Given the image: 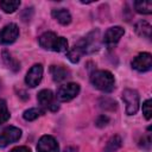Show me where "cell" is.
I'll return each instance as SVG.
<instances>
[{"mask_svg":"<svg viewBox=\"0 0 152 152\" xmlns=\"http://www.w3.org/2000/svg\"><path fill=\"white\" fill-rule=\"evenodd\" d=\"M151 66H152V56L148 52L139 53L132 61V68L139 72L148 71Z\"/></svg>","mask_w":152,"mask_h":152,"instance_id":"obj_7","label":"cell"},{"mask_svg":"<svg viewBox=\"0 0 152 152\" xmlns=\"http://www.w3.org/2000/svg\"><path fill=\"white\" fill-rule=\"evenodd\" d=\"M43 113H44V109H42V108H30L24 112L23 116L25 120L32 121V120H36L38 116H40Z\"/></svg>","mask_w":152,"mask_h":152,"instance_id":"obj_21","label":"cell"},{"mask_svg":"<svg viewBox=\"0 0 152 152\" xmlns=\"http://www.w3.org/2000/svg\"><path fill=\"white\" fill-rule=\"evenodd\" d=\"M20 137H21V131L18 127H14V126L6 127L0 133V147H6L12 142L18 141Z\"/></svg>","mask_w":152,"mask_h":152,"instance_id":"obj_6","label":"cell"},{"mask_svg":"<svg viewBox=\"0 0 152 152\" xmlns=\"http://www.w3.org/2000/svg\"><path fill=\"white\" fill-rule=\"evenodd\" d=\"M82 55H83V51L81 50V48H80L77 44H75L74 48H71V49L68 51L66 57H68V59H69L71 63H77V62L81 59V56H82Z\"/></svg>","mask_w":152,"mask_h":152,"instance_id":"obj_20","label":"cell"},{"mask_svg":"<svg viewBox=\"0 0 152 152\" xmlns=\"http://www.w3.org/2000/svg\"><path fill=\"white\" fill-rule=\"evenodd\" d=\"M152 101L151 100H146L144 103H142V114H144V116L147 119V120H150L151 119V116H152Z\"/></svg>","mask_w":152,"mask_h":152,"instance_id":"obj_23","label":"cell"},{"mask_svg":"<svg viewBox=\"0 0 152 152\" xmlns=\"http://www.w3.org/2000/svg\"><path fill=\"white\" fill-rule=\"evenodd\" d=\"M38 152H59V146L56 139L51 135H43L37 144Z\"/></svg>","mask_w":152,"mask_h":152,"instance_id":"obj_12","label":"cell"},{"mask_svg":"<svg viewBox=\"0 0 152 152\" xmlns=\"http://www.w3.org/2000/svg\"><path fill=\"white\" fill-rule=\"evenodd\" d=\"M20 6V1L18 0H2L0 1V7L5 13H13Z\"/></svg>","mask_w":152,"mask_h":152,"instance_id":"obj_18","label":"cell"},{"mask_svg":"<svg viewBox=\"0 0 152 152\" xmlns=\"http://www.w3.org/2000/svg\"><path fill=\"white\" fill-rule=\"evenodd\" d=\"M90 82L91 84L104 93H110L114 89L115 80L112 72L107 70H96L90 75Z\"/></svg>","mask_w":152,"mask_h":152,"instance_id":"obj_2","label":"cell"},{"mask_svg":"<svg viewBox=\"0 0 152 152\" xmlns=\"http://www.w3.org/2000/svg\"><path fill=\"white\" fill-rule=\"evenodd\" d=\"M39 45L45 50H52L55 52H63L68 50V40L64 37H57L53 32L43 33L39 39Z\"/></svg>","mask_w":152,"mask_h":152,"instance_id":"obj_1","label":"cell"},{"mask_svg":"<svg viewBox=\"0 0 152 152\" xmlns=\"http://www.w3.org/2000/svg\"><path fill=\"white\" fill-rule=\"evenodd\" d=\"M77 45L81 48L83 53H90L99 49V31H93L81 40H78Z\"/></svg>","mask_w":152,"mask_h":152,"instance_id":"obj_4","label":"cell"},{"mask_svg":"<svg viewBox=\"0 0 152 152\" xmlns=\"http://www.w3.org/2000/svg\"><path fill=\"white\" fill-rule=\"evenodd\" d=\"M122 101L126 106V113L133 115L139 109V94L134 89H125L122 91Z\"/></svg>","mask_w":152,"mask_h":152,"instance_id":"obj_3","label":"cell"},{"mask_svg":"<svg viewBox=\"0 0 152 152\" xmlns=\"http://www.w3.org/2000/svg\"><path fill=\"white\" fill-rule=\"evenodd\" d=\"M42 77H43V65L42 64H34L27 71L26 77H25V82L28 87L34 88L42 81Z\"/></svg>","mask_w":152,"mask_h":152,"instance_id":"obj_11","label":"cell"},{"mask_svg":"<svg viewBox=\"0 0 152 152\" xmlns=\"http://www.w3.org/2000/svg\"><path fill=\"white\" fill-rule=\"evenodd\" d=\"M80 93V86L77 83H66L58 88L57 90V99L61 102H68L76 97Z\"/></svg>","mask_w":152,"mask_h":152,"instance_id":"obj_5","label":"cell"},{"mask_svg":"<svg viewBox=\"0 0 152 152\" xmlns=\"http://www.w3.org/2000/svg\"><path fill=\"white\" fill-rule=\"evenodd\" d=\"M37 100L40 104V107L45 108V109H50L52 112L57 110L58 109V104L56 103L55 101V95L51 90L49 89H43L38 93V96H37Z\"/></svg>","mask_w":152,"mask_h":152,"instance_id":"obj_8","label":"cell"},{"mask_svg":"<svg viewBox=\"0 0 152 152\" xmlns=\"http://www.w3.org/2000/svg\"><path fill=\"white\" fill-rule=\"evenodd\" d=\"M120 146H121V138L119 135H114L106 144L103 152H115Z\"/></svg>","mask_w":152,"mask_h":152,"instance_id":"obj_19","label":"cell"},{"mask_svg":"<svg viewBox=\"0 0 152 152\" xmlns=\"http://www.w3.org/2000/svg\"><path fill=\"white\" fill-rule=\"evenodd\" d=\"M19 36V28L15 24L11 23L0 31V44H11L15 42Z\"/></svg>","mask_w":152,"mask_h":152,"instance_id":"obj_10","label":"cell"},{"mask_svg":"<svg viewBox=\"0 0 152 152\" xmlns=\"http://www.w3.org/2000/svg\"><path fill=\"white\" fill-rule=\"evenodd\" d=\"M2 59H4L5 64L7 65V68H10L12 71H18L20 69L19 62L14 57H12V55L8 53L7 51H2Z\"/></svg>","mask_w":152,"mask_h":152,"instance_id":"obj_17","label":"cell"},{"mask_svg":"<svg viewBox=\"0 0 152 152\" xmlns=\"http://www.w3.org/2000/svg\"><path fill=\"white\" fill-rule=\"evenodd\" d=\"M53 19H56L62 25H69L71 23V14L65 8H55L51 12Z\"/></svg>","mask_w":152,"mask_h":152,"instance_id":"obj_14","label":"cell"},{"mask_svg":"<svg viewBox=\"0 0 152 152\" xmlns=\"http://www.w3.org/2000/svg\"><path fill=\"white\" fill-rule=\"evenodd\" d=\"M151 28H152L151 25L146 20H139L134 25L135 33L139 37H142V38H146V39H150L151 38Z\"/></svg>","mask_w":152,"mask_h":152,"instance_id":"obj_15","label":"cell"},{"mask_svg":"<svg viewBox=\"0 0 152 152\" xmlns=\"http://www.w3.org/2000/svg\"><path fill=\"white\" fill-rule=\"evenodd\" d=\"M140 146H141L142 148H145V150H148L150 146H151V137H150V135L142 137V139H141V141H140Z\"/></svg>","mask_w":152,"mask_h":152,"instance_id":"obj_25","label":"cell"},{"mask_svg":"<svg viewBox=\"0 0 152 152\" xmlns=\"http://www.w3.org/2000/svg\"><path fill=\"white\" fill-rule=\"evenodd\" d=\"M108 122H109V119H108L106 115H100V116L96 119V121H95V124H96L97 127H103V126H106Z\"/></svg>","mask_w":152,"mask_h":152,"instance_id":"obj_24","label":"cell"},{"mask_svg":"<svg viewBox=\"0 0 152 152\" xmlns=\"http://www.w3.org/2000/svg\"><path fill=\"white\" fill-rule=\"evenodd\" d=\"M125 33V30L121 27V26H113V27H109L104 36H103V43L108 46V48H112L114 45H116L119 43V40L121 39V37L124 36Z\"/></svg>","mask_w":152,"mask_h":152,"instance_id":"obj_9","label":"cell"},{"mask_svg":"<svg viewBox=\"0 0 152 152\" xmlns=\"http://www.w3.org/2000/svg\"><path fill=\"white\" fill-rule=\"evenodd\" d=\"M134 8L138 13L151 14L152 13V1L151 0H138L134 2Z\"/></svg>","mask_w":152,"mask_h":152,"instance_id":"obj_16","label":"cell"},{"mask_svg":"<svg viewBox=\"0 0 152 152\" xmlns=\"http://www.w3.org/2000/svg\"><path fill=\"white\" fill-rule=\"evenodd\" d=\"M8 119H10V112L7 109V104L2 99H0V125L6 122Z\"/></svg>","mask_w":152,"mask_h":152,"instance_id":"obj_22","label":"cell"},{"mask_svg":"<svg viewBox=\"0 0 152 152\" xmlns=\"http://www.w3.org/2000/svg\"><path fill=\"white\" fill-rule=\"evenodd\" d=\"M50 74L55 82H63L70 77V71L62 65H51Z\"/></svg>","mask_w":152,"mask_h":152,"instance_id":"obj_13","label":"cell"},{"mask_svg":"<svg viewBox=\"0 0 152 152\" xmlns=\"http://www.w3.org/2000/svg\"><path fill=\"white\" fill-rule=\"evenodd\" d=\"M11 152H31V150L26 146H18V147H14Z\"/></svg>","mask_w":152,"mask_h":152,"instance_id":"obj_26","label":"cell"},{"mask_svg":"<svg viewBox=\"0 0 152 152\" xmlns=\"http://www.w3.org/2000/svg\"><path fill=\"white\" fill-rule=\"evenodd\" d=\"M63 152H77V148H76V147H74V146H69V147L64 148V151H63Z\"/></svg>","mask_w":152,"mask_h":152,"instance_id":"obj_27","label":"cell"}]
</instances>
